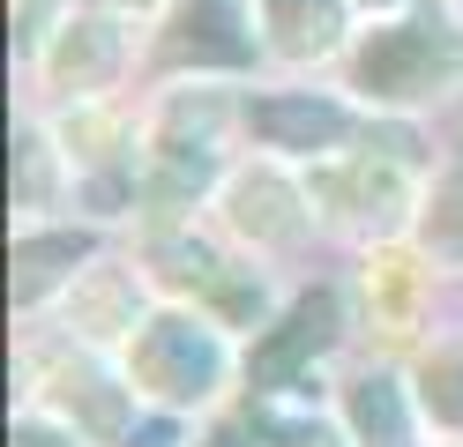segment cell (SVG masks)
<instances>
[{"label":"cell","mask_w":463,"mask_h":447,"mask_svg":"<svg viewBox=\"0 0 463 447\" xmlns=\"http://www.w3.org/2000/svg\"><path fill=\"white\" fill-rule=\"evenodd\" d=\"M352 82L373 105H433L441 89L463 82V38L441 23H382L352 52Z\"/></svg>","instance_id":"6da1fadb"},{"label":"cell","mask_w":463,"mask_h":447,"mask_svg":"<svg viewBox=\"0 0 463 447\" xmlns=\"http://www.w3.org/2000/svg\"><path fill=\"white\" fill-rule=\"evenodd\" d=\"M224 366H232L224 336L210 321H194V313H157V321H142V336L128 343V380L150 403H165L172 417L187 403H210L224 387Z\"/></svg>","instance_id":"7a4b0ae2"},{"label":"cell","mask_w":463,"mask_h":447,"mask_svg":"<svg viewBox=\"0 0 463 447\" xmlns=\"http://www.w3.org/2000/svg\"><path fill=\"white\" fill-rule=\"evenodd\" d=\"M307 194H314V209H329L336 224L389 231L403 209H411V179H403L396 157H329V164H314Z\"/></svg>","instance_id":"3957f363"},{"label":"cell","mask_w":463,"mask_h":447,"mask_svg":"<svg viewBox=\"0 0 463 447\" xmlns=\"http://www.w3.org/2000/svg\"><path fill=\"white\" fill-rule=\"evenodd\" d=\"M224 224L240 231L247 247L284 254V247H299V238H307V224H314V194H299L277 164H247V172L224 179Z\"/></svg>","instance_id":"277c9868"},{"label":"cell","mask_w":463,"mask_h":447,"mask_svg":"<svg viewBox=\"0 0 463 447\" xmlns=\"http://www.w3.org/2000/svg\"><path fill=\"white\" fill-rule=\"evenodd\" d=\"M247 127L262 135V149H284V157H322L352 135V112L314 98V89H277V98L247 105Z\"/></svg>","instance_id":"5b68a950"},{"label":"cell","mask_w":463,"mask_h":447,"mask_svg":"<svg viewBox=\"0 0 463 447\" xmlns=\"http://www.w3.org/2000/svg\"><path fill=\"white\" fill-rule=\"evenodd\" d=\"M344 336V313H336V298L329 291H314V298H299L292 313H284L262 343H254V380H262V396H284V387L299 380V366L307 358H322L329 343Z\"/></svg>","instance_id":"8992f818"},{"label":"cell","mask_w":463,"mask_h":447,"mask_svg":"<svg viewBox=\"0 0 463 447\" xmlns=\"http://www.w3.org/2000/svg\"><path fill=\"white\" fill-rule=\"evenodd\" d=\"M38 60H45L52 89H68V98H98V89H112L128 45H120V30H112V15H75V23L52 30V45Z\"/></svg>","instance_id":"52a82bcc"},{"label":"cell","mask_w":463,"mask_h":447,"mask_svg":"<svg viewBox=\"0 0 463 447\" xmlns=\"http://www.w3.org/2000/svg\"><path fill=\"white\" fill-rule=\"evenodd\" d=\"M165 52L194 60V68H247L254 60V23H247V0H180V23H172Z\"/></svg>","instance_id":"ba28073f"},{"label":"cell","mask_w":463,"mask_h":447,"mask_svg":"<svg viewBox=\"0 0 463 447\" xmlns=\"http://www.w3.org/2000/svg\"><path fill=\"white\" fill-rule=\"evenodd\" d=\"M68 328L82 343H135L142 336V291H135V276L128 268H112V261H98V268H82V276L68 284Z\"/></svg>","instance_id":"9c48e42d"},{"label":"cell","mask_w":463,"mask_h":447,"mask_svg":"<svg viewBox=\"0 0 463 447\" xmlns=\"http://www.w3.org/2000/svg\"><path fill=\"white\" fill-rule=\"evenodd\" d=\"M82 261H90V238H75V231H23L15 238V268H8L15 306H45L61 284L82 276Z\"/></svg>","instance_id":"30bf717a"},{"label":"cell","mask_w":463,"mask_h":447,"mask_svg":"<svg viewBox=\"0 0 463 447\" xmlns=\"http://www.w3.org/2000/svg\"><path fill=\"white\" fill-rule=\"evenodd\" d=\"M262 23H269V52L322 60L344 38V0H262Z\"/></svg>","instance_id":"8fae6325"},{"label":"cell","mask_w":463,"mask_h":447,"mask_svg":"<svg viewBox=\"0 0 463 447\" xmlns=\"http://www.w3.org/2000/svg\"><path fill=\"white\" fill-rule=\"evenodd\" d=\"M344 417H352L359 447H419L411 403H403V387L389 373H359L352 387H344Z\"/></svg>","instance_id":"7c38bea8"},{"label":"cell","mask_w":463,"mask_h":447,"mask_svg":"<svg viewBox=\"0 0 463 447\" xmlns=\"http://www.w3.org/2000/svg\"><path fill=\"white\" fill-rule=\"evenodd\" d=\"M419 254L441 268H463V164H449L419 194Z\"/></svg>","instance_id":"4fadbf2b"},{"label":"cell","mask_w":463,"mask_h":447,"mask_svg":"<svg viewBox=\"0 0 463 447\" xmlns=\"http://www.w3.org/2000/svg\"><path fill=\"white\" fill-rule=\"evenodd\" d=\"M61 157L68 164H90V172H105L112 157H120V142H128V127H120V112H105L98 98H82L68 119H61Z\"/></svg>","instance_id":"5bb4252c"},{"label":"cell","mask_w":463,"mask_h":447,"mask_svg":"<svg viewBox=\"0 0 463 447\" xmlns=\"http://www.w3.org/2000/svg\"><path fill=\"white\" fill-rule=\"evenodd\" d=\"M419 403H426L433 425L463 433V343H433L419 358Z\"/></svg>","instance_id":"9a60e30c"},{"label":"cell","mask_w":463,"mask_h":447,"mask_svg":"<svg viewBox=\"0 0 463 447\" xmlns=\"http://www.w3.org/2000/svg\"><path fill=\"white\" fill-rule=\"evenodd\" d=\"M366 298H373V313H382L389 328H403V321H411V306H419V268L396 261V254H382V261L366 268Z\"/></svg>","instance_id":"2e32d148"},{"label":"cell","mask_w":463,"mask_h":447,"mask_svg":"<svg viewBox=\"0 0 463 447\" xmlns=\"http://www.w3.org/2000/svg\"><path fill=\"white\" fill-rule=\"evenodd\" d=\"M45 194H52V149H45V135H23L15 142V209H45Z\"/></svg>","instance_id":"e0dca14e"},{"label":"cell","mask_w":463,"mask_h":447,"mask_svg":"<svg viewBox=\"0 0 463 447\" xmlns=\"http://www.w3.org/2000/svg\"><path fill=\"white\" fill-rule=\"evenodd\" d=\"M262 440L269 447H344L336 425H322V417H284L277 403H262Z\"/></svg>","instance_id":"ac0fdd59"},{"label":"cell","mask_w":463,"mask_h":447,"mask_svg":"<svg viewBox=\"0 0 463 447\" xmlns=\"http://www.w3.org/2000/svg\"><path fill=\"white\" fill-rule=\"evenodd\" d=\"M52 8H61V0H8V23H15V52H45L52 45Z\"/></svg>","instance_id":"d6986e66"},{"label":"cell","mask_w":463,"mask_h":447,"mask_svg":"<svg viewBox=\"0 0 463 447\" xmlns=\"http://www.w3.org/2000/svg\"><path fill=\"white\" fill-rule=\"evenodd\" d=\"M8 447H82V433L68 425V417L31 410V417H15V440H8Z\"/></svg>","instance_id":"ffe728a7"},{"label":"cell","mask_w":463,"mask_h":447,"mask_svg":"<svg viewBox=\"0 0 463 447\" xmlns=\"http://www.w3.org/2000/svg\"><path fill=\"white\" fill-rule=\"evenodd\" d=\"M128 447H180V417H150V425H135Z\"/></svg>","instance_id":"44dd1931"},{"label":"cell","mask_w":463,"mask_h":447,"mask_svg":"<svg viewBox=\"0 0 463 447\" xmlns=\"http://www.w3.org/2000/svg\"><path fill=\"white\" fill-rule=\"evenodd\" d=\"M112 15H150V8H165V0H105Z\"/></svg>","instance_id":"7402d4cb"},{"label":"cell","mask_w":463,"mask_h":447,"mask_svg":"<svg viewBox=\"0 0 463 447\" xmlns=\"http://www.w3.org/2000/svg\"><path fill=\"white\" fill-rule=\"evenodd\" d=\"M202 447H247V440L240 433H217V440H202Z\"/></svg>","instance_id":"603a6c76"},{"label":"cell","mask_w":463,"mask_h":447,"mask_svg":"<svg viewBox=\"0 0 463 447\" xmlns=\"http://www.w3.org/2000/svg\"><path fill=\"white\" fill-rule=\"evenodd\" d=\"M359 8H373V15H389V8H403V0H359Z\"/></svg>","instance_id":"cb8c5ba5"}]
</instances>
